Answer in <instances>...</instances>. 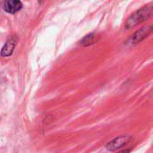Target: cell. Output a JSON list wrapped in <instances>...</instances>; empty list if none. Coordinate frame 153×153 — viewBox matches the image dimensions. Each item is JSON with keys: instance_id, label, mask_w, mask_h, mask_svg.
Wrapping results in <instances>:
<instances>
[{"instance_id": "52a82bcc", "label": "cell", "mask_w": 153, "mask_h": 153, "mask_svg": "<svg viewBox=\"0 0 153 153\" xmlns=\"http://www.w3.org/2000/svg\"><path fill=\"white\" fill-rule=\"evenodd\" d=\"M129 152V150H126V151H125V152H120L119 153H128Z\"/></svg>"}, {"instance_id": "3957f363", "label": "cell", "mask_w": 153, "mask_h": 153, "mask_svg": "<svg viewBox=\"0 0 153 153\" xmlns=\"http://www.w3.org/2000/svg\"><path fill=\"white\" fill-rule=\"evenodd\" d=\"M22 7V4L18 0H7L4 1L3 4L4 10L9 13H14L19 10H21Z\"/></svg>"}, {"instance_id": "7a4b0ae2", "label": "cell", "mask_w": 153, "mask_h": 153, "mask_svg": "<svg viewBox=\"0 0 153 153\" xmlns=\"http://www.w3.org/2000/svg\"><path fill=\"white\" fill-rule=\"evenodd\" d=\"M131 138L127 135H123V136H119L116 139H114L113 141H111L110 143H108L107 145V149L108 151H116L118 150L119 148H121L122 146H124L126 143L129 142Z\"/></svg>"}, {"instance_id": "8992f818", "label": "cell", "mask_w": 153, "mask_h": 153, "mask_svg": "<svg viewBox=\"0 0 153 153\" xmlns=\"http://www.w3.org/2000/svg\"><path fill=\"white\" fill-rule=\"evenodd\" d=\"M96 40V35L94 34H90V35H87L82 40V45H90V44H93Z\"/></svg>"}, {"instance_id": "6da1fadb", "label": "cell", "mask_w": 153, "mask_h": 153, "mask_svg": "<svg viewBox=\"0 0 153 153\" xmlns=\"http://www.w3.org/2000/svg\"><path fill=\"white\" fill-rule=\"evenodd\" d=\"M152 13V7H143V9L137 11L134 14H132L126 22V27L127 29L136 26L137 24L143 22V21L147 20Z\"/></svg>"}, {"instance_id": "277c9868", "label": "cell", "mask_w": 153, "mask_h": 153, "mask_svg": "<svg viewBox=\"0 0 153 153\" xmlns=\"http://www.w3.org/2000/svg\"><path fill=\"white\" fill-rule=\"evenodd\" d=\"M151 31H152V27H151V26H150V27L143 28L142 30L136 31V32L134 34V36L132 37L131 40H132L134 43H138V42H140L141 40H143V39H145Z\"/></svg>"}, {"instance_id": "5b68a950", "label": "cell", "mask_w": 153, "mask_h": 153, "mask_svg": "<svg viewBox=\"0 0 153 153\" xmlns=\"http://www.w3.org/2000/svg\"><path fill=\"white\" fill-rule=\"evenodd\" d=\"M15 44H16V38H14V37L11 38L5 43L4 48H2L1 56H11L12 53H13V48L15 47Z\"/></svg>"}]
</instances>
